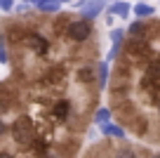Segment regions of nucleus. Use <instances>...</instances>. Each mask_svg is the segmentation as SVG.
I'll use <instances>...</instances> for the list:
<instances>
[{"instance_id":"1","label":"nucleus","mask_w":160,"mask_h":158,"mask_svg":"<svg viewBox=\"0 0 160 158\" xmlns=\"http://www.w3.org/2000/svg\"><path fill=\"white\" fill-rule=\"evenodd\" d=\"M12 139L21 146H33L35 144V125L28 116H19V118L12 123Z\"/></svg>"},{"instance_id":"2","label":"nucleus","mask_w":160,"mask_h":158,"mask_svg":"<svg viewBox=\"0 0 160 158\" xmlns=\"http://www.w3.org/2000/svg\"><path fill=\"white\" fill-rule=\"evenodd\" d=\"M71 40L75 43H85L87 38L92 35V21H85V19H78V21H68V29H66Z\"/></svg>"},{"instance_id":"3","label":"nucleus","mask_w":160,"mask_h":158,"mask_svg":"<svg viewBox=\"0 0 160 158\" xmlns=\"http://www.w3.org/2000/svg\"><path fill=\"white\" fill-rule=\"evenodd\" d=\"M24 45H28V50H33L35 55H45L47 50H50V43H47L42 35H38V33H26Z\"/></svg>"},{"instance_id":"4","label":"nucleus","mask_w":160,"mask_h":158,"mask_svg":"<svg viewBox=\"0 0 160 158\" xmlns=\"http://www.w3.org/2000/svg\"><path fill=\"white\" fill-rule=\"evenodd\" d=\"M101 10H104V0H90L87 7L82 10V19L85 21H94L97 17L101 14Z\"/></svg>"},{"instance_id":"5","label":"nucleus","mask_w":160,"mask_h":158,"mask_svg":"<svg viewBox=\"0 0 160 158\" xmlns=\"http://www.w3.org/2000/svg\"><path fill=\"white\" fill-rule=\"evenodd\" d=\"M71 113V102H66V99H59V102L52 106V116H54L57 120H66Z\"/></svg>"},{"instance_id":"6","label":"nucleus","mask_w":160,"mask_h":158,"mask_svg":"<svg viewBox=\"0 0 160 158\" xmlns=\"http://www.w3.org/2000/svg\"><path fill=\"white\" fill-rule=\"evenodd\" d=\"M130 3H122V0H118V3H111V7H108V14H113V17H120V19H127L130 17Z\"/></svg>"},{"instance_id":"7","label":"nucleus","mask_w":160,"mask_h":158,"mask_svg":"<svg viewBox=\"0 0 160 158\" xmlns=\"http://www.w3.org/2000/svg\"><path fill=\"white\" fill-rule=\"evenodd\" d=\"M132 12H134V14L139 17V19H146V17H151V14L155 12V7H151L148 3H141V0H139V3H137V5L132 7Z\"/></svg>"},{"instance_id":"8","label":"nucleus","mask_w":160,"mask_h":158,"mask_svg":"<svg viewBox=\"0 0 160 158\" xmlns=\"http://www.w3.org/2000/svg\"><path fill=\"white\" fill-rule=\"evenodd\" d=\"M144 78L153 80V83H160V59L158 61H148V69H146Z\"/></svg>"},{"instance_id":"9","label":"nucleus","mask_w":160,"mask_h":158,"mask_svg":"<svg viewBox=\"0 0 160 158\" xmlns=\"http://www.w3.org/2000/svg\"><path fill=\"white\" fill-rule=\"evenodd\" d=\"M101 132H104L106 137H113V139H125V130L118 128V125H113V123L104 125V128H101Z\"/></svg>"},{"instance_id":"10","label":"nucleus","mask_w":160,"mask_h":158,"mask_svg":"<svg viewBox=\"0 0 160 158\" xmlns=\"http://www.w3.org/2000/svg\"><path fill=\"white\" fill-rule=\"evenodd\" d=\"M59 7H61L59 0H42V3L38 5V10L45 12V14H57V12H59Z\"/></svg>"},{"instance_id":"11","label":"nucleus","mask_w":160,"mask_h":158,"mask_svg":"<svg viewBox=\"0 0 160 158\" xmlns=\"http://www.w3.org/2000/svg\"><path fill=\"white\" fill-rule=\"evenodd\" d=\"M108 120H111V109H99L94 113V123H99L101 128L104 125H108Z\"/></svg>"},{"instance_id":"12","label":"nucleus","mask_w":160,"mask_h":158,"mask_svg":"<svg viewBox=\"0 0 160 158\" xmlns=\"http://www.w3.org/2000/svg\"><path fill=\"white\" fill-rule=\"evenodd\" d=\"M61 78H64V71L57 69V71H50V73L45 76V83L47 85H57V83H61Z\"/></svg>"},{"instance_id":"13","label":"nucleus","mask_w":160,"mask_h":158,"mask_svg":"<svg viewBox=\"0 0 160 158\" xmlns=\"http://www.w3.org/2000/svg\"><path fill=\"white\" fill-rule=\"evenodd\" d=\"M127 33H130V35H144L146 33V26H144V21H132V24H130V31H127Z\"/></svg>"},{"instance_id":"14","label":"nucleus","mask_w":160,"mask_h":158,"mask_svg":"<svg viewBox=\"0 0 160 158\" xmlns=\"http://www.w3.org/2000/svg\"><path fill=\"white\" fill-rule=\"evenodd\" d=\"M106 83H108V64L101 61L99 64V87H104Z\"/></svg>"},{"instance_id":"15","label":"nucleus","mask_w":160,"mask_h":158,"mask_svg":"<svg viewBox=\"0 0 160 158\" xmlns=\"http://www.w3.org/2000/svg\"><path fill=\"white\" fill-rule=\"evenodd\" d=\"M122 38H125V31H122V29H113V31H111V40H113V47H120Z\"/></svg>"},{"instance_id":"16","label":"nucleus","mask_w":160,"mask_h":158,"mask_svg":"<svg viewBox=\"0 0 160 158\" xmlns=\"http://www.w3.org/2000/svg\"><path fill=\"white\" fill-rule=\"evenodd\" d=\"M115 158H137V153L130 146H122L120 151H115Z\"/></svg>"},{"instance_id":"17","label":"nucleus","mask_w":160,"mask_h":158,"mask_svg":"<svg viewBox=\"0 0 160 158\" xmlns=\"http://www.w3.org/2000/svg\"><path fill=\"white\" fill-rule=\"evenodd\" d=\"M14 7V0H0V10L2 12H10Z\"/></svg>"},{"instance_id":"18","label":"nucleus","mask_w":160,"mask_h":158,"mask_svg":"<svg viewBox=\"0 0 160 158\" xmlns=\"http://www.w3.org/2000/svg\"><path fill=\"white\" fill-rule=\"evenodd\" d=\"M80 78H82V80H90L92 78V69H82V71H80Z\"/></svg>"},{"instance_id":"19","label":"nucleus","mask_w":160,"mask_h":158,"mask_svg":"<svg viewBox=\"0 0 160 158\" xmlns=\"http://www.w3.org/2000/svg\"><path fill=\"white\" fill-rule=\"evenodd\" d=\"M118 50H120V47H111V52H108V61H111V59H115V57H118Z\"/></svg>"},{"instance_id":"20","label":"nucleus","mask_w":160,"mask_h":158,"mask_svg":"<svg viewBox=\"0 0 160 158\" xmlns=\"http://www.w3.org/2000/svg\"><path fill=\"white\" fill-rule=\"evenodd\" d=\"M0 61H2V64H7V55H5V50L0 47Z\"/></svg>"},{"instance_id":"21","label":"nucleus","mask_w":160,"mask_h":158,"mask_svg":"<svg viewBox=\"0 0 160 158\" xmlns=\"http://www.w3.org/2000/svg\"><path fill=\"white\" fill-rule=\"evenodd\" d=\"M5 130H7V128H5V120L0 118V137H2V134H5Z\"/></svg>"},{"instance_id":"22","label":"nucleus","mask_w":160,"mask_h":158,"mask_svg":"<svg viewBox=\"0 0 160 158\" xmlns=\"http://www.w3.org/2000/svg\"><path fill=\"white\" fill-rule=\"evenodd\" d=\"M0 158H14V156H12V153H7V151H2V153H0Z\"/></svg>"},{"instance_id":"23","label":"nucleus","mask_w":160,"mask_h":158,"mask_svg":"<svg viewBox=\"0 0 160 158\" xmlns=\"http://www.w3.org/2000/svg\"><path fill=\"white\" fill-rule=\"evenodd\" d=\"M31 3H35V7H38V5H40V3H42V0H31Z\"/></svg>"},{"instance_id":"24","label":"nucleus","mask_w":160,"mask_h":158,"mask_svg":"<svg viewBox=\"0 0 160 158\" xmlns=\"http://www.w3.org/2000/svg\"><path fill=\"white\" fill-rule=\"evenodd\" d=\"M104 3H118V0H104Z\"/></svg>"},{"instance_id":"25","label":"nucleus","mask_w":160,"mask_h":158,"mask_svg":"<svg viewBox=\"0 0 160 158\" xmlns=\"http://www.w3.org/2000/svg\"><path fill=\"white\" fill-rule=\"evenodd\" d=\"M59 3H71V0H59Z\"/></svg>"},{"instance_id":"26","label":"nucleus","mask_w":160,"mask_h":158,"mask_svg":"<svg viewBox=\"0 0 160 158\" xmlns=\"http://www.w3.org/2000/svg\"><path fill=\"white\" fill-rule=\"evenodd\" d=\"M40 158H52V156H40Z\"/></svg>"},{"instance_id":"27","label":"nucleus","mask_w":160,"mask_h":158,"mask_svg":"<svg viewBox=\"0 0 160 158\" xmlns=\"http://www.w3.org/2000/svg\"><path fill=\"white\" fill-rule=\"evenodd\" d=\"M24 3H31V0H24Z\"/></svg>"},{"instance_id":"28","label":"nucleus","mask_w":160,"mask_h":158,"mask_svg":"<svg viewBox=\"0 0 160 158\" xmlns=\"http://www.w3.org/2000/svg\"><path fill=\"white\" fill-rule=\"evenodd\" d=\"M158 113H160V106H158Z\"/></svg>"},{"instance_id":"29","label":"nucleus","mask_w":160,"mask_h":158,"mask_svg":"<svg viewBox=\"0 0 160 158\" xmlns=\"http://www.w3.org/2000/svg\"><path fill=\"white\" fill-rule=\"evenodd\" d=\"M155 158H160V156H155Z\"/></svg>"}]
</instances>
